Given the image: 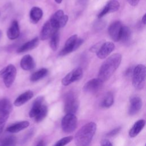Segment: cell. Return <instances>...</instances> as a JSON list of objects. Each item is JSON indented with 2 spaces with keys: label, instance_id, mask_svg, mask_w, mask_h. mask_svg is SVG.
I'll return each mask as SVG.
<instances>
[{
  "label": "cell",
  "instance_id": "cell-19",
  "mask_svg": "<svg viewBox=\"0 0 146 146\" xmlns=\"http://www.w3.org/2000/svg\"><path fill=\"white\" fill-rule=\"evenodd\" d=\"M34 96V93L31 90L26 91V92L21 94L15 100L14 104L17 107H19L30 100Z\"/></svg>",
  "mask_w": 146,
  "mask_h": 146
},
{
  "label": "cell",
  "instance_id": "cell-4",
  "mask_svg": "<svg viewBox=\"0 0 146 146\" xmlns=\"http://www.w3.org/2000/svg\"><path fill=\"white\" fill-rule=\"evenodd\" d=\"M16 75L17 69L12 64L6 66L0 71V77L3 79V83L7 88H9L12 86Z\"/></svg>",
  "mask_w": 146,
  "mask_h": 146
},
{
  "label": "cell",
  "instance_id": "cell-7",
  "mask_svg": "<svg viewBox=\"0 0 146 146\" xmlns=\"http://www.w3.org/2000/svg\"><path fill=\"white\" fill-rule=\"evenodd\" d=\"M68 19V17L64 14V11L58 10L51 17L49 21L56 30H59L66 25Z\"/></svg>",
  "mask_w": 146,
  "mask_h": 146
},
{
  "label": "cell",
  "instance_id": "cell-21",
  "mask_svg": "<svg viewBox=\"0 0 146 146\" xmlns=\"http://www.w3.org/2000/svg\"><path fill=\"white\" fill-rule=\"evenodd\" d=\"M145 124V121L143 119H140L135 122L132 127L129 131V135L131 137H136L143 129Z\"/></svg>",
  "mask_w": 146,
  "mask_h": 146
},
{
  "label": "cell",
  "instance_id": "cell-33",
  "mask_svg": "<svg viewBox=\"0 0 146 146\" xmlns=\"http://www.w3.org/2000/svg\"><path fill=\"white\" fill-rule=\"evenodd\" d=\"M106 22L104 20L99 19L95 21L94 25V27L95 30L100 31L104 29V27L106 26Z\"/></svg>",
  "mask_w": 146,
  "mask_h": 146
},
{
  "label": "cell",
  "instance_id": "cell-26",
  "mask_svg": "<svg viewBox=\"0 0 146 146\" xmlns=\"http://www.w3.org/2000/svg\"><path fill=\"white\" fill-rule=\"evenodd\" d=\"M48 70L46 68H40L31 75L30 80L31 82H36L45 77L48 74Z\"/></svg>",
  "mask_w": 146,
  "mask_h": 146
},
{
  "label": "cell",
  "instance_id": "cell-23",
  "mask_svg": "<svg viewBox=\"0 0 146 146\" xmlns=\"http://www.w3.org/2000/svg\"><path fill=\"white\" fill-rule=\"evenodd\" d=\"M43 16L42 10L38 7L34 6L31 8L30 11V19L31 22L34 23H37Z\"/></svg>",
  "mask_w": 146,
  "mask_h": 146
},
{
  "label": "cell",
  "instance_id": "cell-35",
  "mask_svg": "<svg viewBox=\"0 0 146 146\" xmlns=\"http://www.w3.org/2000/svg\"><path fill=\"white\" fill-rule=\"evenodd\" d=\"M121 129L120 127H117L113 129H112L111 131H110L109 133H107V135L108 136H113L115 135H116V134H117L120 131Z\"/></svg>",
  "mask_w": 146,
  "mask_h": 146
},
{
  "label": "cell",
  "instance_id": "cell-40",
  "mask_svg": "<svg viewBox=\"0 0 146 146\" xmlns=\"http://www.w3.org/2000/svg\"><path fill=\"white\" fill-rule=\"evenodd\" d=\"M141 22H143V23L144 25H145V23H146V14H145L143 15V17H142V18H141Z\"/></svg>",
  "mask_w": 146,
  "mask_h": 146
},
{
  "label": "cell",
  "instance_id": "cell-31",
  "mask_svg": "<svg viewBox=\"0 0 146 146\" xmlns=\"http://www.w3.org/2000/svg\"><path fill=\"white\" fill-rule=\"evenodd\" d=\"M10 113L6 112H0V135L2 134L6 122L9 117Z\"/></svg>",
  "mask_w": 146,
  "mask_h": 146
},
{
  "label": "cell",
  "instance_id": "cell-30",
  "mask_svg": "<svg viewBox=\"0 0 146 146\" xmlns=\"http://www.w3.org/2000/svg\"><path fill=\"white\" fill-rule=\"evenodd\" d=\"M47 112H48V109L47 106L46 105L42 104L39 111H38V112L37 113V114L34 117L35 121L40 122L42 120H43L47 116Z\"/></svg>",
  "mask_w": 146,
  "mask_h": 146
},
{
  "label": "cell",
  "instance_id": "cell-18",
  "mask_svg": "<svg viewBox=\"0 0 146 146\" xmlns=\"http://www.w3.org/2000/svg\"><path fill=\"white\" fill-rule=\"evenodd\" d=\"M39 43V40L38 37L34 38V39L26 42L17 50V52L19 54L23 53L28 51L31 50L36 47Z\"/></svg>",
  "mask_w": 146,
  "mask_h": 146
},
{
  "label": "cell",
  "instance_id": "cell-12",
  "mask_svg": "<svg viewBox=\"0 0 146 146\" xmlns=\"http://www.w3.org/2000/svg\"><path fill=\"white\" fill-rule=\"evenodd\" d=\"M119 7L120 3L117 1L110 0L107 2V3L104 6L102 10L100 11L98 15V17L99 18H101L108 13L115 12L119 10Z\"/></svg>",
  "mask_w": 146,
  "mask_h": 146
},
{
  "label": "cell",
  "instance_id": "cell-24",
  "mask_svg": "<svg viewBox=\"0 0 146 146\" xmlns=\"http://www.w3.org/2000/svg\"><path fill=\"white\" fill-rule=\"evenodd\" d=\"M131 36L132 34L131 29L127 26H123L119 38V41L124 44L128 43L131 39Z\"/></svg>",
  "mask_w": 146,
  "mask_h": 146
},
{
  "label": "cell",
  "instance_id": "cell-43",
  "mask_svg": "<svg viewBox=\"0 0 146 146\" xmlns=\"http://www.w3.org/2000/svg\"><path fill=\"white\" fill-rule=\"evenodd\" d=\"M0 15H1V13H0Z\"/></svg>",
  "mask_w": 146,
  "mask_h": 146
},
{
  "label": "cell",
  "instance_id": "cell-28",
  "mask_svg": "<svg viewBox=\"0 0 146 146\" xmlns=\"http://www.w3.org/2000/svg\"><path fill=\"white\" fill-rule=\"evenodd\" d=\"M59 34L58 31H55L50 37V46L53 51H56L59 46Z\"/></svg>",
  "mask_w": 146,
  "mask_h": 146
},
{
  "label": "cell",
  "instance_id": "cell-6",
  "mask_svg": "<svg viewBox=\"0 0 146 146\" xmlns=\"http://www.w3.org/2000/svg\"><path fill=\"white\" fill-rule=\"evenodd\" d=\"M77 117L75 114L72 113H66L63 117L61 122L62 128L66 133L74 132L77 127Z\"/></svg>",
  "mask_w": 146,
  "mask_h": 146
},
{
  "label": "cell",
  "instance_id": "cell-2",
  "mask_svg": "<svg viewBox=\"0 0 146 146\" xmlns=\"http://www.w3.org/2000/svg\"><path fill=\"white\" fill-rule=\"evenodd\" d=\"M96 130V124L90 122L83 125L75 134V143L76 146H88Z\"/></svg>",
  "mask_w": 146,
  "mask_h": 146
},
{
  "label": "cell",
  "instance_id": "cell-42",
  "mask_svg": "<svg viewBox=\"0 0 146 146\" xmlns=\"http://www.w3.org/2000/svg\"><path fill=\"white\" fill-rule=\"evenodd\" d=\"M2 36V31L0 30V40H1V39Z\"/></svg>",
  "mask_w": 146,
  "mask_h": 146
},
{
  "label": "cell",
  "instance_id": "cell-5",
  "mask_svg": "<svg viewBox=\"0 0 146 146\" xmlns=\"http://www.w3.org/2000/svg\"><path fill=\"white\" fill-rule=\"evenodd\" d=\"M83 42V39L78 38V35L75 34L71 35L66 40L64 46L59 52V56H64L78 49Z\"/></svg>",
  "mask_w": 146,
  "mask_h": 146
},
{
  "label": "cell",
  "instance_id": "cell-29",
  "mask_svg": "<svg viewBox=\"0 0 146 146\" xmlns=\"http://www.w3.org/2000/svg\"><path fill=\"white\" fill-rule=\"evenodd\" d=\"M113 103V96L112 92H108L104 96L102 102V106L106 108L110 107Z\"/></svg>",
  "mask_w": 146,
  "mask_h": 146
},
{
  "label": "cell",
  "instance_id": "cell-27",
  "mask_svg": "<svg viewBox=\"0 0 146 146\" xmlns=\"http://www.w3.org/2000/svg\"><path fill=\"white\" fill-rule=\"evenodd\" d=\"M12 109V104L8 99L3 98L0 100V112H6L10 113Z\"/></svg>",
  "mask_w": 146,
  "mask_h": 146
},
{
  "label": "cell",
  "instance_id": "cell-37",
  "mask_svg": "<svg viewBox=\"0 0 146 146\" xmlns=\"http://www.w3.org/2000/svg\"><path fill=\"white\" fill-rule=\"evenodd\" d=\"M102 146H112V145L109 140H104L102 141Z\"/></svg>",
  "mask_w": 146,
  "mask_h": 146
},
{
  "label": "cell",
  "instance_id": "cell-13",
  "mask_svg": "<svg viewBox=\"0 0 146 146\" xmlns=\"http://www.w3.org/2000/svg\"><path fill=\"white\" fill-rule=\"evenodd\" d=\"M114 48L115 44L112 42H104L96 52V55L99 59H105L113 51Z\"/></svg>",
  "mask_w": 146,
  "mask_h": 146
},
{
  "label": "cell",
  "instance_id": "cell-25",
  "mask_svg": "<svg viewBox=\"0 0 146 146\" xmlns=\"http://www.w3.org/2000/svg\"><path fill=\"white\" fill-rule=\"evenodd\" d=\"M17 139L14 136L9 135L0 138V146H16Z\"/></svg>",
  "mask_w": 146,
  "mask_h": 146
},
{
  "label": "cell",
  "instance_id": "cell-17",
  "mask_svg": "<svg viewBox=\"0 0 146 146\" xmlns=\"http://www.w3.org/2000/svg\"><path fill=\"white\" fill-rule=\"evenodd\" d=\"M20 66L21 68L25 71L33 70L35 66L33 58L29 54L25 55L21 60Z\"/></svg>",
  "mask_w": 146,
  "mask_h": 146
},
{
  "label": "cell",
  "instance_id": "cell-14",
  "mask_svg": "<svg viewBox=\"0 0 146 146\" xmlns=\"http://www.w3.org/2000/svg\"><path fill=\"white\" fill-rule=\"evenodd\" d=\"M58 30H56L50 23L49 21H47L43 26L40 31V38L42 40H46L50 38L51 35Z\"/></svg>",
  "mask_w": 146,
  "mask_h": 146
},
{
  "label": "cell",
  "instance_id": "cell-38",
  "mask_svg": "<svg viewBox=\"0 0 146 146\" xmlns=\"http://www.w3.org/2000/svg\"><path fill=\"white\" fill-rule=\"evenodd\" d=\"M88 2V0H77L78 4L81 6H85Z\"/></svg>",
  "mask_w": 146,
  "mask_h": 146
},
{
  "label": "cell",
  "instance_id": "cell-20",
  "mask_svg": "<svg viewBox=\"0 0 146 146\" xmlns=\"http://www.w3.org/2000/svg\"><path fill=\"white\" fill-rule=\"evenodd\" d=\"M29 125L30 123L28 121H21L9 126L7 128L6 131L10 133H17L27 128Z\"/></svg>",
  "mask_w": 146,
  "mask_h": 146
},
{
  "label": "cell",
  "instance_id": "cell-11",
  "mask_svg": "<svg viewBox=\"0 0 146 146\" xmlns=\"http://www.w3.org/2000/svg\"><path fill=\"white\" fill-rule=\"evenodd\" d=\"M103 82L99 78H94L88 81L83 87V90L88 93H95L102 87Z\"/></svg>",
  "mask_w": 146,
  "mask_h": 146
},
{
  "label": "cell",
  "instance_id": "cell-39",
  "mask_svg": "<svg viewBox=\"0 0 146 146\" xmlns=\"http://www.w3.org/2000/svg\"><path fill=\"white\" fill-rule=\"evenodd\" d=\"M35 146H45V144L43 140H40L37 143V144Z\"/></svg>",
  "mask_w": 146,
  "mask_h": 146
},
{
  "label": "cell",
  "instance_id": "cell-41",
  "mask_svg": "<svg viewBox=\"0 0 146 146\" xmlns=\"http://www.w3.org/2000/svg\"><path fill=\"white\" fill-rule=\"evenodd\" d=\"M57 3H60L62 1V0H54Z\"/></svg>",
  "mask_w": 146,
  "mask_h": 146
},
{
  "label": "cell",
  "instance_id": "cell-10",
  "mask_svg": "<svg viewBox=\"0 0 146 146\" xmlns=\"http://www.w3.org/2000/svg\"><path fill=\"white\" fill-rule=\"evenodd\" d=\"M123 25L119 21L112 22L108 27V32L111 38L115 42L119 41Z\"/></svg>",
  "mask_w": 146,
  "mask_h": 146
},
{
  "label": "cell",
  "instance_id": "cell-22",
  "mask_svg": "<svg viewBox=\"0 0 146 146\" xmlns=\"http://www.w3.org/2000/svg\"><path fill=\"white\" fill-rule=\"evenodd\" d=\"M43 100L44 98L42 96H38L35 99L34 102H33L32 107L29 112V116L30 117H35V116L39 111L41 106H42Z\"/></svg>",
  "mask_w": 146,
  "mask_h": 146
},
{
  "label": "cell",
  "instance_id": "cell-9",
  "mask_svg": "<svg viewBox=\"0 0 146 146\" xmlns=\"http://www.w3.org/2000/svg\"><path fill=\"white\" fill-rule=\"evenodd\" d=\"M83 76V70L81 67H78L74 70H72L71 72L67 74L62 79V84L67 86L70 84L71 83L76 82L77 80H80Z\"/></svg>",
  "mask_w": 146,
  "mask_h": 146
},
{
  "label": "cell",
  "instance_id": "cell-1",
  "mask_svg": "<svg viewBox=\"0 0 146 146\" xmlns=\"http://www.w3.org/2000/svg\"><path fill=\"white\" fill-rule=\"evenodd\" d=\"M121 55L113 54L108 57L99 68L98 78L103 82L107 80L119 67L121 62Z\"/></svg>",
  "mask_w": 146,
  "mask_h": 146
},
{
  "label": "cell",
  "instance_id": "cell-8",
  "mask_svg": "<svg viewBox=\"0 0 146 146\" xmlns=\"http://www.w3.org/2000/svg\"><path fill=\"white\" fill-rule=\"evenodd\" d=\"M79 102L76 96L72 93L68 94L64 100V110L66 113L75 114L78 109Z\"/></svg>",
  "mask_w": 146,
  "mask_h": 146
},
{
  "label": "cell",
  "instance_id": "cell-3",
  "mask_svg": "<svg viewBox=\"0 0 146 146\" xmlns=\"http://www.w3.org/2000/svg\"><path fill=\"white\" fill-rule=\"evenodd\" d=\"M145 80V66L144 64L137 65L132 71V84L136 90L144 88Z\"/></svg>",
  "mask_w": 146,
  "mask_h": 146
},
{
  "label": "cell",
  "instance_id": "cell-16",
  "mask_svg": "<svg viewBox=\"0 0 146 146\" xmlns=\"http://www.w3.org/2000/svg\"><path fill=\"white\" fill-rule=\"evenodd\" d=\"M142 107V100L139 96H133L130 99L129 113L133 115L137 113Z\"/></svg>",
  "mask_w": 146,
  "mask_h": 146
},
{
  "label": "cell",
  "instance_id": "cell-34",
  "mask_svg": "<svg viewBox=\"0 0 146 146\" xmlns=\"http://www.w3.org/2000/svg\"><path fill=\"white\" fill-rule=\"evenodd\" d=\"M106 42L104 40H102L99 42L98 43L94 44L92 47H91V48H90V51L92 52H97L98 51V50H99V48H100V47L102 46V45L103 44V43Z\"/></svg>",
  "mask_w": 146,
  "mask_h": 146
},
{
  "label": "cell",
  "instance_id": "cell-15",
  "mask_svg": "<svg viewBox=\"0 0 146 146\" xmlns=\"http://www.w3.org/2000/svg\"><path fill=\"white\" fill-rule=\"evenodd\" d=\"M20 34L19 26L16 20H14L11 23L7 31V36L10 40H14L18 38Z\"/></svg>",
  "mask_w": 146,
  "mask_h": 146
},
{
  "label": "cell",
  "instance_id": "cell-36",
  "mask_svg": "<svg viewBox=\"0 0 146 146\" xmlns=\"http://www.w3.org/2000/svg\"><path fill=\"white\" fill-rule=\"evenodd\" d=\"M140 0H127L129 4L132 6H136L139 2Z\"/></svg>",
  "mask_w": 146,
  "mask_h": 146
},
{
  "label": "cell",
  "instance_id": "cell-32",
  "mask_svg": "<svg viewBox=\"0 0 146 146\" xmlns=\"http://www.w3.org/2000/svg\"><path fill=\"white\" fill-rule=\"evenodd\" d=\"M72 139L73 137L71 136L63 137L58 140L53 146H65L68 143H69Z\"/></svg>",
  "mask_w": 146,
  "mask_h": 146
}]
</instances>
